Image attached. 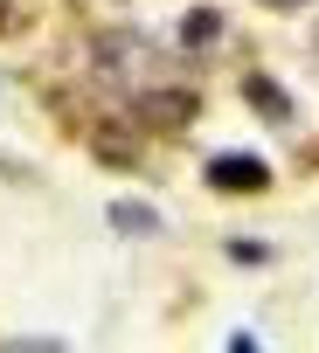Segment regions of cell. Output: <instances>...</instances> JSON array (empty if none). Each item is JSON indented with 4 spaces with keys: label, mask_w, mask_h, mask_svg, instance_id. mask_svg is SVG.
<instances>
[{
    "label": "cell",
    "mask_w": 319,
    "mask_h": 353,
    "mask_svg": "<svg viewBox=\"0 0 319 353\" xmlns=\"http://www.w3.org/2000/svg\"><path fill=\"white\" fill-rule=\"evenodd\" d=\"M0 28H8V0H0Z\"/></svg>",
    "instance_id": "3957f363"
},
{
    "label": "cell",
    "mask_w": 319,
    "mask_h": 353,
    "mask_svg": "<svg viewBox=\"0 0 319 353\" xmlns=\"http://www.w3.org/2000/svg\"><path fill=\"white\" fill-rule=\"evenodd\" d=\"M209 181H215L222 194H257V188H271V166L250 159V152H222V159L209 166Z\"/></svg>",
    "instance_id": "6da1fadb"
},
{
    "label": "cell",
    "mask_w": 319,
    "mask_h": 353,
    "mask_svg": "<svg viewBox=\"0 0 319 353\" xmlns=\"http://www.w3.org/2000/svg\"><path fill=\"white\" fill-rule=\"evenodd\" d=\"M278 8H298V0H278Z\"/></svg>",
    "instance_id": "277c9868"
},
{
    "label": "cell",
    "mask_w": 319,
    "mask_h": 353,
    "mask_svg": "<svg viewBox=\"0 0 319 353\" xmlns=\"http://www.w3.org/2000/svg\"><path fill=\"white\" fill-rule=\"evenodd\" d=\"M209 35H222V28H215V14H188V42H195V49H202V42H209Z\"/></svg>",
    "instance_id": "7a4b0ae2"
}]
</instances>
